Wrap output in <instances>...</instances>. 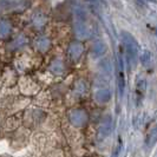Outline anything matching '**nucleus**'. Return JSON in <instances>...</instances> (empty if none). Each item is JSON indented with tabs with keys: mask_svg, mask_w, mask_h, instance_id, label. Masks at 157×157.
Segmentation results:
<instances>
[{
	"mask_svg": "<svg viewBox=\"0 0 157 157\" xmlns=\"http://www.w3.org/2000/svg\"><path fill=\"white\" fill-rule=\"evenodd\" d=\"M157 142V126L152 128L149 131V134L147 135V138H145V144L147 147L151 148L155 143Z\"/></svg>",
	"mask_w": 157,
	"mask_h": 157,
	"instance_id": "obj_4",
	"label": "nucleus"
},
{
	"mask_svg": "<svg viewBox=\"0 0 157 157\" xmlns=\"http://www.w3.org/2000/svg\"><path fill=\"white\" fill-rule=\"evenodd\" d=\"M122 41H123V47L125 50L126 62L130 64V66H134L137 60L138 56V45L137 41L132 37L131 33L123 31L122 32Z\"/></svg>",
	"mask_w": 157,
	"mask_h": 157,
	"instance_id": "obj_1",
	"label": "nucleus"
},
{
	"mask_svg": "<svg viewBox=\"0 0 157 157\" xmlns=\"http://www.w3.org/2000/svg\"><path fill=\"white\" fill-rule=\"evenodd\" d=\"M110 130H111V118L106 117L105 121H104V123L101 126V135H102L103 137H105V136H108V135L110 134Z\"/></svg>",
	"mask_w": 157,
	"mask_h": 157,
	"instance_id": "obj_6",
	"label": "nucleus"
},
{
	"mask_svg": "<svg viewBox=\"0 0 157 157\" xmlns=\"http://www.w3.org/2000/svg\"><path fill=\"white\" fill-rule=\"evenodd\" d=\"M150 60H151V56H150L149 52H144L143 56H142V63L144 64V65H148L150 63Z\"/></svg>",
	"mask_w": 157,
	"mask_h": 157,
	"instance_id": "obj_7",
	"label": "nucleus"
},
{
	"mask_svg": "<svg viewBox=\"0 0 157 157\" xmlns=\"http://www.w3.org/2000/svg\"><path fill=\"white\" fill-rule=\"evenodd\" d=\"M96 99L99 103H102V104L106 103L110 99V91L109 90H105V89L104 90H99L97 92V94H96Z\"/></svg>",
	"mask_w": 157,
	"mask_h": 157,
	"instance_id": "obj_5",
	"label": "nucleus"
},
{
	"mask_svg": "<svg viewBox=\"0 0 157 157\" xmlns=\"http://www.w3.org/2000/svg\"><path fill=\"white\" fill-rule=\"evenodd\" d=\"M73 115H76V118H71L72 123L76 125H83L86 121V115L84 113V111L82 110H76L73 111Z\"/></svg>",
	"mask_w": 157,
	"mask_h": 157,
	"instance_id": "obj_3",
	"label": "nucleus"
},
{
	"mask_svg": "<svg viewBox=\"0 0 157 157\" xmlns=\"http://www.w3.org/2000/svg\"><path fill=\"white\" fill-rule=\"evenodd\" d=\"M118 72H117V82L118 86H119V92L121 94H124V86H125V80H124V67H123V58L122 53L118 55Z\"/></svg>",
	"mask_w": 157,
	"mask_h": 157,
	"instance_id": "obj_2",
	"label": "nucleus"
}]
</instances>
